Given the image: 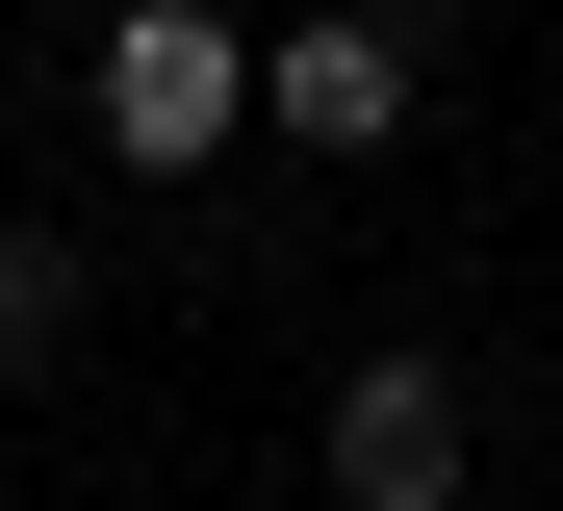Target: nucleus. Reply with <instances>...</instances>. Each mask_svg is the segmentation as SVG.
I'll use <instances>...</instances> for the list:
<instances>
[{"label":"nucleus","instance_id":"nucleus-1","mask_svg":"<svg viewBox=\"0 0 563 511\" xmlns=\"http://www.w3.org/2000/svg\"><path fill=\"white\" fill-rule=\"evenodd\" d=\"M256 129V26H231V0H103V154L129 179H206Z\"/></svg>","mask_w":563,"mask_h":511},{"label":"nucleus","instance_id":"nucleus-2","mask_svg":"<svg viewBox=\"0 0 563 511\" xmlns=\"http://www.w3.org/2000/svg\"><path fill=\"white\" fill-rule=\"evenodd\" d=\"M256 129H282V154H385V129H410V26H385V0L256 26Z\"/></svg>","mask_w":563,"mask_h":511},{"label":"nucleus","instance_id":"nucleus-3","mask_svg":"<svg viewBox=\"0 0 563 511\" xmlns=\"http://www.w3.org/2000/svg\"><path fill=\"white\" fill-rule=\"evenodd\" d=\"M461 460H487L461 358H358V384H333V486H358V511H461Z\"/></svg>","mask_w":563,"mask_h":511},{"label":"nucleus","instance_id":"nucleus-4","mask_svg":"<svg viewBox=\"0 0 563 511\" xmlns=\"http://www.w3.org/2000/svg\"><path fill=\"white\" fill-rule=\"evenodd\" d=\"M52 333H77V256H52V231H0V384H26Z\"/></svg>","mask_w":563,"mask_h":511}]
</instances>
